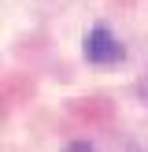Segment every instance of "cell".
<instances>
[{
  "instance_id": "obj_1",
  "label": "cell",
  "mask_w": 148,
  "mask_h": 152,
  "mask_svg": "<svg viewBox=\"0 0 148 152\" xmlns=\"http://www.w3.org/2000/svg\"><path fill=\"white\" fill-rule=\"evenodd\" d=\"M85 59L89 63H115L122 59V45L107 26H93L85 34Z\"/></svg>"
},
{
  "instance_id": "obj_2",
  "label": "cell",
  "mask_w": 148,
  "mask_h": 152,
  "mask_svg": "<svg viewBox=\"0 0 148 152\" xmlns=\"http://www.w3.org/2000/svg\"><path fill=\"white\" fill-rule=\"evenodd\" d=\"M137 89H141V96H144V104H148V67H144V74H141V82H137Z\"/></svg>"
},
{
  "instance_id": "obj_3",
  "label": "cell",
  "mask_w": 148,
  "mask_h": 152,
  "mask_svg": "<svg viewBox=\"0 0 148 152\" xmlns=\"http://www.w3.org/2000/svg\"><path fill=\"white\" fill-rule=\"evenodd\" d=\"M67 152H93V148H89V145H85V141H78V145H70V148H67Z\"/></svg>"
}]
</instances>
